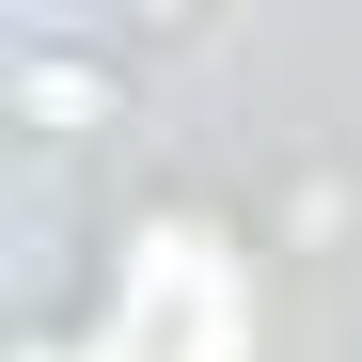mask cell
<instances>
[{
  "instance_id": "6da1fadb",
  "label": "cell",
  "mask_w": 362,
  "mask_h": 362,
  "mask_svg": "<svg viewBox=\"0 0 362 362\" xmlns=\"http://www.w3.org/2000/svg\"><path fill=\"white\" fill-rule=\"evenodd\" d=\"M0 95H16V127H127V47H95L64 16H16L0 32Z\"/></svg>"
}]
</instances>
